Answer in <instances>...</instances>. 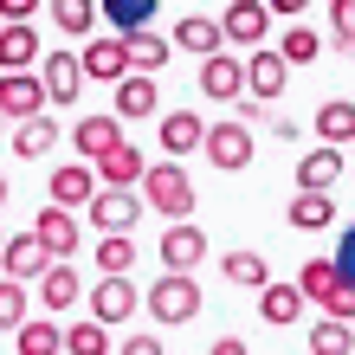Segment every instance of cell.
I'll list each match as a JSON object with an SVG mask.
<instances>
[{
    "mask_svg": "<svg viewBox=\"0 0 355 355\" xmlns=\"http://www.w3.org/2000/svg\"><path fill=\"white\" fill-rule=\"evenodd\" d=\"M200 91L214 97V103H239V91H245V65H239L233 52L200 58Z\"/></svg>",
    "mask_w": 355,
    "mask_h": 355,
    "instance_id": "obj_12",
    "label": "cell"
},
{
    "mask_svg": "<svg viewBox=\"0 0 355 355\" xmlns=\"http://www.w3.org/2000/svg\"><path fill=\"white\" fill-rule=\"evenodd\" d=\"M71 142H78V162H97L123 142V123L116 116H85V123H71Z\"/></svg>",
    "mask_w": 355,
    "mask_h": 355,
    "instance_id": "obj_22",
    "label": "cell"
},
{
    "mask_svg": "<svg viewBox=\"0 0 355 355\" xmlns=\"http://www.w3.org/2000/svg\"><path fill=\"white\" fill-rule=\"evenodd\" d=\"M207 355H252V349H245L239 336H220V343H214V349H207Z\"/></svg>",
    "mask_w": 355,
    "mask_h": 355,
    "instance_id": "obj_44",
    "label": "cell"
},
{
    "mask_svg": "<svg viewBox=\"0 0 355 355\" xmlns=\"http://www.w3.org/2000/svg\"><path fill=\"white\" fill-rule=\"evenodd\" d=\"M155 7H162V0H97V13H103V19L116 26V39L142 33V26L155 19Z\"/></svg>",
    "mask_w": 355,
    "mask_h": 355,
    "instance_id": "obj_29",
    "label": "cell"
},
{
    "mask_svg": "<svg viewBox=\"0 0 355 355\" xmlns=\"http://www.w3.org/2000/svg\"><path fill=\"white\" fill-rule=\"evenodd\" d=\"M0 207H7V175H0Z\"/></svg>",
    "mask_w": 355,
    "mask_h": 355,
    "instance_id": "obj_46",
    "label": "cell"
},
{
    "mask_svg": "<svg viewBox=\"0 0 355 355\" xmlns=\"http://www.w3.org/2000/svg\"><path fill=\"white\" fill-rule=\"evenodd\" d=\"M304 7H310V0H265V13H271V19H297Z\"/></svg>",
    "mask_w": 355,
    "mask_h": 355,
    "instance_id": "obj_43",
    "label": "cell"
},
{
    "mask_svg": "<svg viewBox=\"0 0 355 355\" xmlns=\"http://www.w3.org/2000/svg\"><path fill=\"white\" fill-rule=\"evenodd\" d=\"M329 26H336V46L355 52V0H329Z\"/></svg>",
    "mask_w": 355,
    "mask_h": 355,
    "instance_id": "obj_39",
    "label": "cell"
},
{
    "mask_svg": "<svg viewBox=\"0 0 355 355\" xmlns=\"http://www.w3.org/2000/svg\"><path fill=\"white\" fill-rule=\"evenodd\" d=\"M220 278L233 284V291H265L271 284V265H265V252H226L220 259Z\"/></svg>",
    "mask_w": 355,
    "mask_h": 355,
    "instance_id": "obj_27",
    "label": "cell"
},
{
    "mask_svg": "<svg viewBox=\"0 0 355 355\" xmlns=\"http://www.w3.org/2000/svg\"><path fill=\"white\" fill-rule=\"evenodd\" d=\"M46 13H52V26L71 33V39H91V26H97V0H46Z\"/></svg>",
    "mask_w": 355,
    "mask_h": 355,
    "instance_id": "obj_31",
    "label": "cell"
},
{
    "mask_svg": "<svg viewBox=\"0 0 355 355\" xmlns=\"http://www.w3.org/2000/svg\"><path fill=\"white\" fill-rule=\"evenodd\" d=\"M200 136H207V123H200L194 110H168V116H162V149H168V162L194 155V149H200Z\"/></svg>",
    "mask_w": 355,
    "mask_h": 355,
    "instance_id": "obj_24",
    "label": "cell"
},
{
    "mask_svg": "<svg viewBox=\"0 0 355 355\" xmlns=\"http://www.w3.org/2000/svg\"><path fill=\"white\" fill-rule=\"evenodd\" d=\"M0 136H7V116H0Z\"/></svg>",
    "mask_w": 355,
    "mask_h": 355,
    "instance_id": "obj_47",
    "label": "cell"
},
{
    "mask_svg": "<svg viewBox=\"0 0 355 355\" xmlns=\"http://www.w3.org/2000/svg\"><path fill=\"white\" fill-rule=\"evenodd\" d=\"M97 271L103 278H130L136 271V239L130 233H103L97 239Z\"/></svg>",
    "mask_w": 355,
    "mask_h": 355,
    "instance_id": "obj_32",
    "label": "cell"
},
{
    "mask_svg": "<svg viewBox=\"0 0 355 355\" xmlns=\"http://www.w3.org/2000/svg\"><path fill=\"white\" fill-rule=\"evenodd\" d=\"M130 317H136V284L130 278H97L91 284V323L116 329V323H130Z\"/></svg>",
    "mask_w": 355,
    "mask_h": 355,
    "instance_id": "obj_11",
    "label": "cell"
},
{
    "mask_svg": "<svg viewBox=\"0 0 355 355\" xmlns=\"http://www.w3.org/2000/svg\"><path fill=\"white\" fill-rule=\"evenodd\" d=\"M336 271H343V278H355V233L343 239V259H336Z\"/></svg>",
    "mask_w": 355,
    "mask_h": 355,
    "instance_id": "obj_45",
    "label": "cell"
},
{
    "mask_svg": "<svg viewBox=\"0 0 355 355\" xmlns=\"http://www.w3.org/2000/svg\"><path fill=\"white\" fill-rule=\"evenodd\" d=\"M291 226H297V233L336 226V200H329V194H291Z\"/></svg>",
    "mask_w": 355,
    "mask_h": 355,
    "instance_id": "obj_30",
    "label": "cell"
},
{
    "mask_svg": "<svg viewBox=\"0 0 355 355\" xmlns=\"http://www.w3.org/2000/svg\"><path fill=\"white\" fill-rule=\"evenodd\" d=\"M168 46H175V52H194V58H214V52H226V39H220V19L187 13V19H175Z\"/></svg>",
    "mask_w": 355,
    "mask_h": 355,
    "instance_id": "obj_14",
    "label": "cell"
},
{
    "mask_svg": "<svg viewBox=\"0 0 355 355\" xmlns=\"http://www.w3.org/2000/svg\"><path fill=\"white\" fill-rule=\"evenodd\" d=\"M116 355H168V349H162V336H149V329H142V336H130Z\"/></svg>",
    "mask_w": 355,
    "mask_h": 355,
    "instance_id": "obj_41",
    "label": "cell"
},
{
    "mask_svg": "<svg viewBox=\"0 0 355 355\" xmlns=\"http://www.w3.org/2000/svg\"><path fill=\"white\" fill-rule=\"evenodd\" d=\"M265 33H271V13H265V0H233V7L220 13V39H226V46H245V52H259V46H265Z\"/></svg>",
    "mask_w": 355,
    "mask_h": 355,
    "instance_id": "obj_8",
    "label": "cell"
},
{
    "mask_svg": "<svg viewBox=\"0 0 355 355\" xmlns=\"http://www.w3.org/2000/svg\"><path fill=\"white\" fill-rule=\"evenodd\" d=\"M78 297H85V278L71 271V259H52L46 271H39V304L46 310H71Z\"/></svg>",
    "mask_w": 355,
    "mask_h": 355,
    "instance_id": "obj_17",
    "label": "cell"
},
{
    "mask_svg": "<svg viewBox=\"0 0 355 355\" xmlns=\"http://www.w3.org/2000/svg\"><path fill=\"white\" fill-rule=\"evenodd\" d=\"M200 149H207V162H214L220 175H239V168H252V130H245V123H207Z\"/></svg>",
    "mask_w": 355,
    "mask_h": 355,
    "instance_id": "obj_3",
    "label": "cell"
},
{
    "mask_svg": "<svg viewBox=\"0 0 355 355\" xmlns=\"http://www.w3.org/2000/svg\"><path fill=\"white\" fill-rule=\"evenodd\" d=\"M142 168H149V162H142L136 142H116L110 155H97V162H91L97 187H136V181H142Z\"/></svg>",
    "mask_w": 355,
    "mask_h": 355,
    "instance_id": "obj_16",
    "label": "cell"
},
{
    "mask_svg": "<svg viewBox=\"0 0 355 355\" xmlns=\"http://www.w3.org/2000/svg\"><path fill=\"white\" fill-rule=\"evenodd\" d=\"M13 349L19 355H65V329H58L52 317H26L13 329Z\"/></svg>",
    "mask_w": 355,
    "mask_h": 355,
    "instance_id": "obj_26",
    "label": "cell"
},
{
    "mask_svg": "<svg viewBox=\"0 0 355 355\" xmlns=\"http://www.w3.org/2000/svg\"><path fill=\"white\" fill-rule=\"evenodd\" d=\"M259 317H265L271 329H291V323L304 317V291L291 284V278H271V284L259 291Z\"/></svg>",
    "mask_w": 355,
    "mask_h": 355,
    "instance_id": "obj_18",
    "label": "cell"
},
{
    "mask_svg": "<svg viewBox=\"0 0 355 355\" xmlns=\"http://www.w3.org/2000/svg\"><path fill=\"white\" fill-rule=\"evenodd\" d=\"M336 278H343V271H336V259H310V265L297 271V291H304V304H323L329 291H336Z\"/></svg>",
    "mask_w": 355,
    "mask_h": 355,
    "instance_id": "obj_35",
    "label": "cell"
},
{
    "mask_svg": "<svg viewBox=\"0 0 355 355\" xmlns=\"http://www.w3.org/2000/svg\"><path fill=\"white\" fill-rule=\"evenodd\" d=\"M0 245H7V233H0Z\"/></svg>",
    "mask_w": 355,
    "mask_h": 355,
    "instance_id": "obj_48",
    "label": "cell"
},
{
    "mask_svg": "<svg viewBox=\"0 0 355 355\" xmlns=\"http://www.w3.org/2000/svg\"><path fill=\"white\" fill-rule=\"evenodd\" d=\"M52 142H58V123H46V116H26V123H13V149L26 155V162L52 155Z\"/></svg>",
    "mask_w": 355,
    "mask_h": 355,
    "instance_id": "obj_33",
    "label": "cell"
},
{
    "mask_svg": "<svg viewBox=\"0 0 355 355\" xmlns=\"http://www.w3.org/2000/svg\"><path fill=\"white\" fill-rule=\"evenodd\" d=\"M310 349H317V355H349V349H355V329L336 323V317H323L317 329H310Z\"/></svg>",
    "mask_w": 355,
    "mask_h": 355,
    "instance_id": "obj_36",
    "label": "cell"
},
{
    "mask_svg": "<svg viewBox=\"0 0 355 355\" xmlns=\"http://www.w3.org/2000/svg\"><path fill=\"white\" fill-rule=\"evenodd\" d=\"M39 91H46V103H78V91H85V71H78V52H39Z\"/></svg>",
    "mask_w": 355,
    "mask_h": 355,
    "instance_id": "obj_9",
    "label": "cell"
},
{
    "mask_svg": "<svg viewBox=\"0 0 355 355\" xmlns=\"http://www.w3.org/2000/svg\"><path fill=\"white\" fill-rule=\"evenodd\" d=\"M142 207H155L162 220H187L194 214V181H187L181 162H155V168H142Z\"/></svg>",
    "mask_w": 355,
    "mask_h": 355,
    "instance_id": "obj_1",
    "label": "cell"
},
{
    "mask_svg": "<svg viewBox=\"0 0 355 355\" xmlns=\"http://www.w3.org/2000/svg\"><path fill=\"white\" fill-rule=\"evenodd\" d=\"M155 110H162L155 78H142V71L136 78H116V110H110L116 123H142V116H155Z\"/></svg>",
    "mask_w": 355,
    "mask_h": 355,
    "instance_id": "obj_15",
    "label": "cell"
},
{
    "mask_svg": "<svg viewBox=\"0 0 355 355\" xmlns=\"http://www.w3.org/2000/svg\"><path fill=\"white\" fill-rule=\"evenodd\" d=\"M271 52H278L284 65H310V58L323 52V39L310 33V26H297V19H291V26H284V39H278V46H271Z\"/></svg>",
    "mask_w": 355,
    "mask_h": 355,
    "instance_id": "obj_34",
    "label": "cell"
},
{
    "mask_svg": "<svg viewBox=\"0 0 355 355\" xmlns=\"http://www.w3.org/2000/svg\"><path fill=\"white\" fill-rule=\"evenodd\" d=\"M336 175H343V149H310L297 162V194H329Z\"/></svg>",
    "mask_w": 355,
    "mask_h": 355,
    "instance_id": "obj_25",
    "label": "cell"
},
{
    "mask_svg": "<svg viewBox=\"0 0 355 355\" xmlns=\"http://www.w3.org/2000/svg\"><path fill=\"white\" fill-rule=\"evenodd\" d=\"M0 116H7V123L46 116V91H39L33 71H0Z\"/></svg>",
    "mask_w": 355,
    "mask_h": 355,
    "instance_id": "obj_10",
    "label": "cell"
},
{
    "mask_svg": "<svg viewBox=\"0 0 355 355\" xmlns=\"http://www.w3.org/2000/svg\"><path fill=\"white\" fill-rule=\"evenodd\" d=\"M239 65H245V97H252V103H278V97H284V85H291V65H284V58L271 52V46L245 52Z\"/></svg>",
    "mask_w": 355,
    "mask_h": 355,
    "instance_id": "obj_6",
    "label": "cell"
},
{
    "mask_svg": "<svg viewBox=\"0 0 355 355\" xmlns=\"http://www.w3.org/2000/svg\"><path fill=\"white\" fill-rule=\"evenodd\" d=\"M78 71L97 78V85H116V78H130V52H123V39H85V58H78Z\"/></svg>",
    "mask_w": 355,
    "mask_h": 355,
    "instance_id": "obj_13",
    "label": "cell"
},
{
    "mask_svg": "<svg viewBox=\"0 0 355 355\" xmlns=\"http://www.w3.org/2000/svg\"><path fill=\"white\" fill-rule=\"evenodd\" d=\"M207 259V226L194 220H175L168 233H162V271H175V278H194V265Z\"/></svg>",
    "mask_w": 355,
    "mask_h": 355,
    "instance_id": "obj_5",
    "label": "cell"
},
{
    "mask_svg": "<svg viewBox=\"0 0 355 355\" xmlns=\"http://www.w3.org/2000/svg\"><path fill=\"white\" fill-rule=\"evenodd\" d=\"M187 7H194V0H187Z\"/></svg>",
    "mask_w": 355,
    "mask_h": 355,
    "instance_id": "obj_49",
    "label": "cell"
},
{
    "mask_svg": "<svg viewBox=\"0 0 355 355\" xmlns=\"http://www.w3.org/2000/svg\"><path fill=\"white\" fill-rule=\"evenodd\" d=\"M39 7H46V0H0V26H7V19H33Z\"/></svg>",
    "mask_w": 355,
    "mask_h": 355,
    "instance_id": "obj_42",
    "label": "cell"
},
{
    "mask_svg": "<svg viewBox=\"0 0 355 355\" xmlns=\"http://www.w3.org/2000/svg\"><path fill=\"white\" fill-rule=\"evenodd\" d=\"M85 214L97 233H130V226L142 220V194L136 187H97V194L85 200Z\"/></svg>",
    "mask_w": 355,
    "mask_h": 355,
    "instance_id": "obj_4",
    "label": "cell"
},
{
    "mask_svg": "<svg viewBox=\"0 0 355 355\" xmlns=\"http://www.w3.org/2000/svg\"><path fill=\"white\" fill-rule=\"evenodd\" d=\"M142 304H149V317H155L162 329H181V323H194V317H200V284H194V278H175V271H168V278H155V284H149V297H142Z\"/></svg>",
    "mask_w": 355,
    "mask_h": 355,
    "instance_id": "obj_2",
    "label": "cell"
},
{
    "mask_svg": "<svg viewBox=\"0 0 355 355\" xmlns=\"http://www.w3.org/2000/svg\"><path fill=\"white\" fill-rule=\"evenodd\" d=\"M97 194V175H91V162H65V168H52V207H65V214H78Z\"/></svg>",
    "mask_w": 355,
    "mask_h": 355,
    "instance_id": "obj_19",
    "label": "cell"
},
{
    "mask_svg": "<svg viewBox=\"0 0 355 355\" xmlns=\"http://www.w3.org/2000/svg\"><path fill=\"white\" fill-rule=\"evenodd\" d=\"M26 323V284L0 278V329H19Z\"/></svg>",
    "mask_w": 355,
    "mask_h": 355,
    "instance_id": "obj_38",
    "label": "cell"
},
{
    "mask_svg": "<svg viewBox=\"0 0 355 355\" xmlns=\"http://www.w3.org/2000/svg\"><path fill=\"white\" fill-rule=\"evenodd\" d=\"M123 52H130V71H142V78H155L162 65H168V39H162V33H149V26H142V33H130V39H123Z\"/></svg>",
    "mask_w": 355,
    "mask_h": 355,
    "instance_id": "obj_28",
    "label": "cell"
},
{
    "mask_svg": "<svg viewBox=\"0 0 355 355\" xmlns=\"http://www.w3.org/2000/svg\"><path fill=\"white\" fill-rule=\"evenodd\" d=\"M310 130L323 136V149H343V142H355V103H349V97H323Z\"/></svg>",
    "mask_w": 355,
    "mask_h": 355,
    "instance_id": "obj_23",
    "label": "cell"
},
{
    "mask_svg": "<svg viewBox=\"0 0 355 355\" xmlns=\"http://www.w3.org/2000/svg\"><path fill=\"white\" fill-rule=\"evenodd\" d=\"M33 58H39L33 19H7V26H0V71H33Z\"/></svg>",
    "mask_w": 355,
    "mask_h": 355,
    "instance_id": "obj_20",
    "label": "cell"
},
{
    "mask_svg": "<svg viewBox=\"0 0 355 355\" xmlns=\"http://www.w3.org/2000/svg\"><path fill=\"white\" fill-rule=\"evenodd\" d=\"M65 355H110V329H103V323H78V329H65Z\"/></svg>",
    "mask_w": 355,
    "mask_h": 355,
    "instance_id": "obj_37",
    "label": "cell"
},
{
    "mask_svg": "<svg viewBox=\"0 0 355 355\" xmlns=\"http://www.w3.org/2000/svg\"><path fill=\"white\" fill-rule=\"evenodd\" d=\"M52 259L33 245V233H13L7 245H0V278H13V284H26V278H39Z\"/></svg>",
    "mask_w": 355,
    "mask_h": 355,
    "instance_id": "obj_21",
    "label": "cell"
},
{
    "mask_svg": "<svg viewBox=\"0 0 355 355\" xmlns=\"http://www.w3.org/2000/svg\"><path fill=\"white\" fill-rule=\"evenodd\" d=\"M323 310H329L336 323H355V278H336V291L323 297Z\"/></svg>",
    "mask_w": 355,
    "mask_h": 355,
    "instance_id": "obj_40",
    "label": "cell"
},
{
    "mask_svg": "<svg viewBox=\"0 0 355 355\" xmlns=\"http://www.w3.org/2000/svg\"><path fill=\"white\" fill-rule=\"evenodd\" d=\"M26 233H33V245H39L46 259H71L78 245H85V226H78V220L65 214V207H46V214H39V220L26 226Z\"/></svg>",
    "mask_w": 355,
    "mask_h": 355,
    "instance_id": "obj_7",
    "label": "cell"
}]
</instances>
